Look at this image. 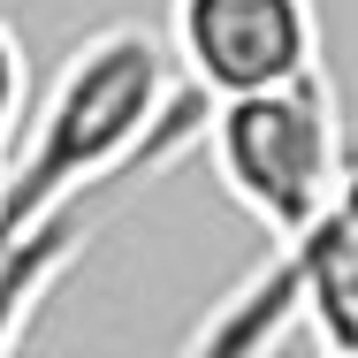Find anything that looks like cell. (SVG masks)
Listing matches in <instances>:
<instances>
[{"label":"cell","instance_id":"cell-2","mask_svg":"<svg viewBox=\"0 0 358 358\" xmlns=\"http://www.w3.org/2000/svg\"><path fill=\"white\" fill-rule=\"evenodd\" d=\"M199 145L214 160L221 191L259 221L275 244H289L305 221L328 206L351 145H343V99L328 84V62L259 92H229L206 99Z\"/></svg>","mask_w":358,"mask_h":358},{"label":"cell","instance_id":"cell-3","mask_svg":"<svg viewBox=\"0 0 358 358\" xmlns=\"http://www.w3.org/2000/svg\"><path fill=\"white\" fill-rule=\"evenodd\" d=\"M289 320H313L328 351H358V160H343L328 206L191 336L199 351H259Z\"/></svg>","mask_w":358,"mask_h":358},{"label":"cell","instance_id":"cell-4","mask_svg":"<svg viewBox=\"0 0 358 358\" xmlns=\"http://www.w3.org/2000/svg\"><path fill=\"white\" fill-rule=\"evenodd\" d=\"M168 62L199 99L259 92L320 69L313 0H168Z\"/></svg>","mask_w":358,"mask_h":358},{"label":"cell","instance_id":"cell-1","mask_svg":"<svg viewBox=\"0 0 358 358\" xmlns=\"http://www.w3.org/2000/svg\"><path fill=\"white\" fill-rule=\"evenodd\" d=\"M206 99L176 76L168 38L145 23H107L54 69L38 107L0 160V229L46 206L138 183L199 138Z\"/></svg>","mask_w":358,"mask_h":358},{"label":"cell","instance_id":"cell-5","mask_svg":"<svg viewBox=\"0 0 358 358\" xmlns=\"http://www.w3.org/2000/svg\"><path fill=\"white\" fill-rule=\"evenodd\" d=\"M92 236H99V206L92 199H69V206H46V214L0 229V351H15L31 336L38 305L84 259Z\"/></svg>","mask_w":358,"mask_h":358},{"label":"cell","instance_id":"cell-6","mask_svg":"<svg viewBox=\"0 0 358 358\" xmlns=\"http://www.w3.org/2000/svg\"><path fill=\"white\" fill-rule=\"evenodd\" d=\"M23 115H31V54H23V31L0 15V160L23 130Z\"/></svg>","mask_w":358,"mask_h":358}]
</instances>
